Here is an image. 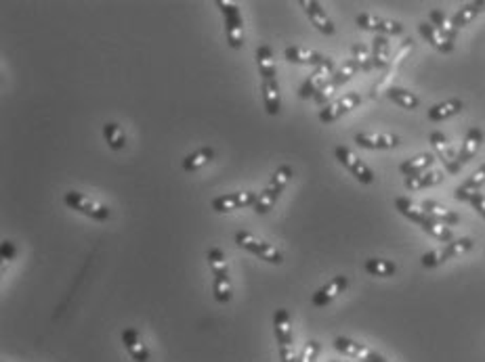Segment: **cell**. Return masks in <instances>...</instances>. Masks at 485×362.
I'll list each match as a JSON object with an SVG mask.
<instances>
[{"label": "cell", "mask_w": 485, "mask_h": 362, "mask_svg": "<svg viewBox=\"0 0 485 362\" xmlns=\"http://www.w3.org/2000/svg\"><path fill=\"white\" fill-rule=\"evenodd\" d=\"M292 176H294V170L288 164H281L277 167L274 176H271V180H269V185L263 189V193H259V199L254 203V212L259 216H265V214H269L274 210L276 201L281 195V191L286 189V185L292 180Z\"/></svg>", "instance_id": "6da1fadb"}, {"label": "cell", "mask_w": 485, "mask_h": 362, "mask_svg": "<svg viewBox=\"0 0 485 362\" xmlns=\"http://www.w3.org/2000/svg\"><path fill=\"white\" fill-rule=\"evenodd\" d=\"M216 6L225 19V36L227 44L231 48H242L244 46V19L242 11L236 2L231 0H216Z\"/></svg>", "instance_id": "7a4b0ae2"}, {"label": "cell", "mask_w": 485, "mask_h": 362, "mask_svg": "<svg viewBox=\"0 0 485 362\" xmlns=\"http://www.w3.org/2000/svg\"><path fill=\"white\" fill-rule=\"evenodd\" d=\"M236 245L246 249V252H250V254H254V256H259V258L265 260V262L276 264V266H279V264L284 262V256H281L279 249H276L271 243H267V241L254 237L252 232L248 231L236 232Z\"/></svg>", "instance_id": "3957f363"}, {"label": "cell", "mask_w": 485, "mask_h": 362, "mask_svg": "<svg viewBox=\"0 0 485 362\" xmlns=\"http://www.w3.org/2000/svg\"><path fill=\"white\" fill-rule=\"evenodd\" d=\"M64 201H66V205H68L69 210H76V212H80V214L97 220V222H105L109 218V214H111L107 205L95 201V199L86 197V195H82L78 191H68L64 195Z\"/></svg>", "instance_id": "277c9868"}, {"label": "cell", "mask_w": 485, "mask_h": 362, "mask_svg": "<svg viewBox=\"0 0 485 362\" xmlns=\"http://www.w3.org/2000/svg\"><path fill=\"white\" fill-rule=\"evenodd\" d=\"M334 155H336V160L345 165L346 170H349L361 185H372V182H374V172H372V167L366 164L361 157H357L349 147H343V145L336 147V149H334Z\"/></svg>", "instance_id": "5b68a950"}, {"label": "cell", "mask_w": 485, "mask_h": 362, "mask_svg": "<svg viewBox=\"0 0 485 362\" xmlns=\"http://www.w3.org/2000/svg\"><path fill=\"white\" fill-rule=\"evenodd\" d=\"M357 71H359V67H357V63H355L353 59L345 61L343 66L334 71V76L330 78V82H328V84L319 90V95H317L313 100H315L317 105H324V107H326V105H328V100L334 97V93H336L343 84H346V82H349V80H351Z\"/></svg>", "instance_id": "8992f818"}, {"label": "cell", "mask_w": 485, "mask_h": 362, "mask_svg": "<svg viewBox=\"0 0 485 362\" xmlns=\"http://www.w3.org/2000/svg\"><path fill=\"white\" fill-rule=\"evenodd\" d=\"M332 76H334V61L328 59L324 66L315 67L311 71V76L303 82V86L299 90V97L301 99H315L319 95V90L330 82Z\"/></svg>", "instance_id": "52a82bcc"}, {"label": "cell", "mask_w": 485, "mask_h": 362, "mask_svg": "<svg viewBox=\"0 0 485 362\" xmlns=\"http://www.w3.org/2000/svg\"><path fill=\"white\" fill-rule=\"evenodd\" d=\"M355 24L359 30H366V32H376V36H397V33L404 32V26L399 21H393V19H386V17H379V15H372V13H361L355 17Z\"/></svg>", "instance_id": "ba28073f"}, {"label": "cell", "mask_w": 485, "mask_h": 362, "mask_svg": "<svg viewBox=\"0 0 485 362\" xmlns=\"http://www.w3.org/2000/svg\"><path fill=\"white\" fill-rule=\"evenodd\" d=\"M359 103H361V95H359V93H346V95H343L341 99L328 103V105L319 111V122H324V124H334V122L341 120L345 113L353 111L355 107H359Z\"/></svg>", "instance_id": "9c48e42d"}, {"label": "cell", "mask_w": 485, "mask_h": 362, "mask_svg": "<svg viewBox=\"0 0 485 362\" xmlns=\"http://www.w3.org/2000/svg\"><path fill=\"white\" fill-rule=\"evenodd\" d=\"M259 199V193L254 191H242V193H227V195H221V197L212 199L210 207L219 214H229V212H236V210H244V207H254Z\"/></svg>", "instance_id": "30bf717a"}, {"label": "cell", "mask_w": 485, "mask_h": 362, "mask_svg": "<svg viewBox=\"0 0 485 362\" xmlns=\"http://www.w3.org/2000/svg\"><path fill=\"white\" fill-rule=\"evenodd\" d=\"M429 143H431V147H433V151H435V155L444 162V165H446V170L450 172V174H458L460 172V164H458V153L454 151V147H451V143L448 140V136L444 134V132L435 130L431 132V136H429Z\"/></svg>", "instance_id": "8fae6325"}, {"label": "cell", "mask_w": 485, "mask_h": 362, "mask_svg": "<svg viewBox=\"0 0 485 362\" xmlns=\"http://www.w3.org/2000/svg\"><path fill=\"white\" fill-rule=\"evenodd\" d=\"M414 48V40L412 38H408V40H404V44L399 46V51H397V55L391 59V63H389V67H386V71H384V76H382L381 80L374 84V88H372V93H370V97L372 99H376L379 95H381V90H384V88H391L389 86V82L395 78V73H397V69H399V66L404 63V59L410 55V51Z\"/></svg>", "instance_id": "7c38bea8"}, {"label": "cell", "mask_w": 485, "mask_h": 362, "mask_svg": "<svg viewBox=\"0 0 485 362\" xmlns=\"http://www.w3.org/2000/svg\"><path fill=\"white\" fill-rule=\"evenodd\" d=\"M299 6L305 11V15L309 17V21L319 32L326 33V36H332L336 32V28H334L332 19L328 17L326 9L321 6V2H317V0H299Z\"/></svg>", "instance_id": "4fadbf2b"}, {"label": "cell", "mask_w": 485, "mask_h": 362, "mask_svg": "<svg viewBox=\"0 0 485 362\" xmlns=\"http://www.w3.org/2000/svg\"><path fill=\"white\" fill-rule=\"evenodd\" d=\"M346 287H349V279H346L345 274H339V276H334L332 281H328L324 287H319L313 294L311 304L315 308H324V306H328L330 301H334L336 297L341 296Z\"/></svg>", "instance_id": "5bb4252c"}, {"label": "cell", "mask_w": 485, "mask_h": 362, "mask_svg": "<svg viewBox=\"0 0 485 362\" xmlns=\"http://www.w3.org/2000/svg\"><path fill=\"white\" fill-rule=\"evenodd\" d=\"M355 143L364 149H395L399 147V136L386 132H359L355 134Z\"/></svg>", "instance_id": "9a60e30c"}, {"label": "cell", "mask_w": 485, "mask_h": 362, "mask_svg": "<svg viewBox=\"0 0 485 362\" xmlns=\"http://www.w3.org/2000/svg\"><path fill=\"white\" fill-rule=\"evenodd\" d=\"M274 331H276L279 350L294 348V343H292V319H290V312L286 308L276 310V314H274Z\"/></svg>", "instance_id": "2e32d148"}, {"label": "cell", "mask_w": 485, "mask_h": 362, "mask_svg": "<svg viewBox=\"0 0 485 362\" xmlns=\"http://www.w3.org/2000/svg\"><path fill=\"white\" fill-rule=\"evenodd\" d=\"M334 348H336L343 356H346V358L359 362H370L374 358V354H376V352H372L370 348H366L364 343H357V341H353V339H349V337H336V339H334Z\"/></svg>", "instance_id": "e0dca14e"}, {"label": "cell", "mask_w": 485, "mask_h": 362, "mask_svg": "<svg viewBox=\"0 0 485 362\" xmlns=\"http://www.w3.org/2000/svg\"><path fill=\"white\" fill-rule=\"evenodd\" d=\"M284 55H286V61L296 63V66L319 67L330 59V57H326L317 51H309V48H303V46H288L284 51Z\"/></svg>", "instance_id": "ac0fdd59"}, {"label": "cell", "mask_w": 485, "mask_h": 362, "mask_svg": "<svg viewBox=\"0 0 485 362\" xmlns=\"http://www.w3.org/2000/svg\"><path fill=\"white\" fill-rule=\"evenodd\" d=\"M122 343L126 348V352L131 354V358L135 362H149V350L141 339V333L137 329H124L122 331Z\"/></svg>", "instance_id": "d6986e66"}, {"label": "cell", "mask_w": 485, "mask_h": 362, "mask_svg": "<svg viewBox=\"0 0 485 362\" xmlns=\"http://www.w3.org/2000/svg\"><path fill=\"white\" fill-rule=\"evenodd\" d=\"M418 32H420V36L435 48V51H439V53H451L454 51V42H450L444 33L439 32L431 21H422V24H418Z\"/></svg>", "instance_id": "ffe728a7"}, {"label": "cell", "mask_w": 485, "mask_h": 362, "mask_svg": "<svg viewBox=\"0 0 485 362\" xmlns=\"http://www.w3.org/2000/svg\"><path fill=\"white\" fill-rule=\"evenodd\" d=\"M481 143H484V132L479 130V128H471V130L466 132V136L462 140V147L458 151V164H460V167L464 164H469L477 155Z\"/></svg>", "instance_id": "44dd1931"}, {"label": "cell", "mask_w": 485, "mask_h": 362, "mask_svg": "<svg viewBox=\"0 0 485 362\" xmlns=\"http://www.w3.org/2000/svg\"><path fill=\"white\" fill-rule=\"evenodd\" d=\"M485 185V164L479 165L458 189H456V199L458 201H471L473 195L479 193V189Z\"/></svg>", "instance_id": "7402d4cb"}, {"label": "cell", "mask_w": 485, "mask_h": 362, "mask_svg": "<svg viewBox=\"0 0 485 362\" xmlns=\"http://www.w3.org/2000/svg\"><path fill=\"white\" fill-rule=\"evenodd\" d=\"M420 205H422V210H424L433 220H437V222H441V224H446V227H454V224L460 222V216H458L456 212L448 210L446 205H441L439 201L426 199V201H422Z\"/></svg>", "instance_id": "603a6c76"}, {"label": "cell", "mask_w": 485, "mask_h": 362, "mask_svg": "<svg viewBox=\"0 0 485 362\" xmlns=\"http://www.w3.org/2000/svg\"><path fill=\"white\" fill-rule=\"evenodd\" d=\"M444 170H429L424 174H418V176H410L406 178V189L408 191H422V189H431V187H437L439 182H444Z\"/></svg>", "instance_id": "cb8c5ba5"}, {"label": "cell", "mask_w": 485, "mask_h": 362, "mask_svg": "<svg viewBox=\"0 0 485 362\" xmlns=\"http://www.w3.org/2000/svg\"><path fill=\"white\" fill-rule=\"evenodd\" d=\"M433 164H435V155H433V153H418V155H414V157H410V160L401 162V165H399V172H401L406 178H410V176H418V174L429 172Z\"/></svg>", "instance_id": "d4e9b609"}, {"label": "cell", "mask_w": 485, "mask_h": 362, "mask_svg": "<svg viewBox=\"0 0 485 362\" xmlns=\"http://www.w3.org/2000/svg\"><path fill=\"white\" fill-rule=\"evenodd\" d=\"M256 57V66H259V73L263 80H276L277 67H276V57H274V51L271 46L267 44H261L254 53Z\"/></svg>", "instance_id": "484cf974"}, {"label": "cell", "mask_w": 485, "mask_h": 362, "mask_svg": "<svg viewBox=\"0 0 485 362\" xmlns=\"http://www.w3.org/2000/svg\"><path fill=\"white\" fill-rule=\"evenodd\" d=\"M464 109V103L460 99H448L444 103H437L429 109L426 118L431 122H444V120H450L454 115H458L460 111Z\"/></svg>", "instance_id": "4316f807"}, {"label": "cell", "mask_w": 485, "mask_h": 362, "mask_svg": "<svg viewBox=\"0 0 485 362\" xmlns=\"http://www.w3.org/2000/svg\"><path fill=\"white\" fill-rule=\"evenodd\" d=\"M261 93H263L265 111H267L269 115H277L279 109H281V93H279L277 80H263V82H261Z\"/></svg>", "instance_id": "83f0119b"}, {"label": "cell", "mask_w": 485, "mask_h": 362, "mask_svg": "<svg viewBox=\"0 0 485 362\" xmlns=\"http://www.w3.org/2000/svg\"><path fill=\"white\" fill-rule=\"evenodd\" d=\"M395 207H397V212L399 214H404L408 220H412V222H416V224H424L431 216L422 210V205L420 203H416V201H412V199L408 197H397L395 199Z\"/></svg>", "instance_id": "f1b7e54d"}, {"label": "cell", "mask_w": 485, "mask_h": 362, "mask_svg": "<svg viewBox=\"0 0 485 362\" xmlns=\"http://www.w3.org/2000/svg\"><path fill=\"white\" fill-rule=\"evenodd\" d=\"M481 13H485V0H473V2H466L458 9V13L451 17L454 19V26L460 30L464 26H469L473 19H477Z\"/></svg>", "instance_id": "f546056e"}, {"label": "cell", "mask_w": 485, "mask_h": 362, "mask_svg": "<svg viewBox=\"0 0 485 362\" xmlns=\"http://www.w3.org/2000/svg\"><path fill=\"white\" fill-rule=\"evenodd\" d=\"M372 61L376 69H386L391 63V42L386 36H376L372 40Z\"/></svg>", "instance_id": "4dcf8cb0"}, {"label": "cell", "mask_w": 485, "mask_h": 362, "mask_svg": "<svg viewBox=\"0 0 485 362\" xmlns=\"http://www.w3.org/2000/svg\"><path fill=\"white\" fill-rule=\"evenodd\" d=\"M212 294H214V299H216L219 304H227V301H231L234 289H231V276H229V270L214 272Z\"/></svg>", "instance_id": "1f68e13d"}, {"label": "cell", "mask_w": 485, "mask_h": 362, "mask_svg": "<svg viewBox=\"0 0 485 362\" xmlns=\"http://www.w3.org/2000/svg\"><path fill=\"white\" fill-rule=\"evenodd\" d=\"M214 160V149L212 147H200L198 151L189 153L185 160H183V170L185 172H198L200 167H204L206 164H210Z\"/></svg>", "instance_id": "d6a6232c"}, {"label": "cell", "mask_w": 485, "mask_h": 362, "mask_svg": "<svg viewBox=\"0 0 485 362\" xmlns=\"http://www.w3.org/2000/svg\"><path fill=\"white\" fill-rule=\"evenodd\" d=\"M429 19H431V24H433L439 32L444 33L450 42H456L458 28L454 26V19H451V17H448V15H446L444 11H439V9H433L431 15H429Z\"/></svg>", "instance_id": "836d02e7"}, {"label": "cell", "mask_w": 485, "mask_h": 362, "mask_svg": "<svg viewBox=\"0 0 485 362\" xmlns=\"http://www.w3.org/2000/svg\"><path fill=\"white\" fill-rule=\"evenodd\" d=\"M104 138L105 143H107V147L114 149V151H120V149L126 147V132H124V128L120 124H116V122L104 124Z\"/></svg>", "instance_id": "e575fe53"}, {"label": "cell", "mask_w": 485, "mask_h": 362, "mask_svg": "<svg viewBox=\"0 0 485 362\" xmlns=\"http://www.w3.org/2000/svg\"><path fill=\"white\" fill-rule=\"evenodd\" d=\"M386 97L393 100V103H397L401 109H408V111H414V109H418V105H420V99L416 97L414 93H410L406 88H397V86H391L386 90Z\"/></svg>", "instance_id": "d590c367"}, {"label": "cell", "mask_w": 485, "mask_h": 362, "mask_svg": "<svg viewBox=\"0 0 485 362\" xmlns=\"http://www.w3.org/2000/svg\"><path fill=\"white\" fill-rule=\"evenodd\" d=\"M364 268H366V272H368V274H372V276H381V279L393 276V274L397 272V266H395V262L384 260V258H370V260H366Z\"/></svg>", "instance_id": "8d00e7d4"}, {"label": "cell", "mask_w": 485, "mask_h": 362, "mask_svg": "<svg viewBox=\"0 0 485 362\" xmlns=\"http://www.w3.org/2000/svg\"><path fill=\"white\" fill-rule=\"evenodd\" d=\"M420 229L426 232V234L435 237L437 241H444V243H451L454 241V232L450 231V227H446V224H441V222H437L433 218H429Z\"/></svg>", "instance_id": "74e56055"}, {"label": "cell", "mask_w": 485, "mask_h": 362, "mask_svg": "<svg viewBox=\"0 0 485 362\" xmlns=\"http://www.w3.org/2000/svg\"><path fill=\"white\" fill-rule=\"evenodd\" d=\"M351 53H353V57H351V59L357 63L359 71H370V69L374 67V61H372V51H370L366 44H361V42L353 44Z\"/></svg>", "instance_id": "f35d334b"}, {"label": "cell", "mask_w": 485, "mask_h": 362, "mask_svg": "<svg viewBox=\"0 0 485 362\" xmlns=\"http://www.w3.org/2000/svg\"><path fill=\"white\" fill-rule=\"evenodd\" d=\"M206 260H208V266H210V270H212V274H214V272H223V270H229V266H227V258H225L223 249H219V247H212V249H208Z\"/></svg>", "instance_id": "ab89813d"}, {"label": "cell", "mask_w": 485, "mask_h": 362, "mask_svg": "<svg viewBox=\"0 0 485 362\" xmlns=\"http://www.w3.org/2000/svg\"><path fill=\"white\" fill-rule=\"evenodd\" d=\"M450 260V256H448V252H446V247L444 249H433V252H426L424 256H422V266L424 268H437V266H441L444 262H448Z\"/></svg>", "instance_id": "60d3db41"}, {"label": "cell", "mask_w": 485, "mask_h": 362, "mask_svg": "<svg viewBox=\"0 0 485 362\" xmlns=\"http://www.w3.org/2000/svg\"><path fill=\"white\" fill-rule=\"evenodd\" d=\"M471 247H473V241L466 239V237H462V239H454L451 243H448L446 245V252H448V256H450L451 260V258H458V256L466 254Z\"/></svg>", "instance_id": "b9f144b4"}, {"label": "cell", "mask_w": 485, "mask_h": 362, "mask_svg": "<svg viewBox=\"0 0 485 362\" xmlns=\"http://www.w3.org/2000/svg\"><path fill=\"white\" fill-rule=\"evenodd\" d=\"M317 354H319V341L311 339V341H307V343H305L303 354H301L299 362H315L317 361Z\"/></svg>", "instance_id": "7bdbcfd3"}, {"label": "cell", "mask_w": 485, "mask_h": 362, "mask_svg": "<svg viewBox=\"0 0 485 362\" xmlns=\"http://www.w3.org/2000/svg\"><path fill=\"white\" fill-rule=\"evenodd\" d=\"M15 254H17L15 243H13V241H2V245H0V258H2V260H13Z\"/></svg>", "instance_id": "ee69618b"}, {"label": "cell", "mask_w": 485, "mask_h": 362, "mask_svg": "<svg viewBox=\"0 0 485 362\" xmlns=\"http://www.w3.org/2000/svg\"><path fill=\"white\" fill-rule=\"evenodd\" d=\"M469 203H471V205H473V207H475V210H477V212H479V214H481V216L485 218V195H484V193H477V195H473Z\"/></svg>", "instance_id": "f6af8a7d"}, {"label": "cell", "mask_w": 485, "mask_h": 362, "mask_svg": "<svg viewBox=\"0 0 485 362\" xmlns=\"http://www.w3.org/2000/svg\"><path fill=\"white\" fill-rule=\"evenodd\" d=\"M370 362H389V361H386L384 356H381V354H374V358H372Z\"/></svg>", "instance_id": "bcb514c9"}, {"label": "cell", "mask_w": 485, "mask_h": 362, "mask_svg": "<svg viewBox=\"0 0 485 362\" xmlns=\"http://www.w3.org/2000/svg\"><path fill=\"white\" fill-rule=\"evenodd\" d=\"M334 362H359V361H334Z\"/></svg>", "instance_id": "7dc6e473"}]
</instances>
